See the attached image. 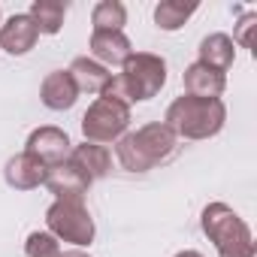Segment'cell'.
<instances>
[{"label":"cell","instance_id":"cell-1","mask_svg":"<svg viewBox=\"0 0 257 257\" xmlns=\"http://www.w3.org/2000/svg\"><path fill=\"white\" fill-rule=\"evenodd\" d=\"M164 85H167V61L161 55H152V52H134L124 61L121 73L109 79V85L103 88L100 97L134 106L140 100L158 97Z\"/></svg>","mask_w":257,"mask_h":257},{"label":"cell","instance_id":"cell-2","mask_svg":"<svg viewBox=\"0 0 257 257\" xmlns=\"http://www.w3.org/2000/svg\"><path fill=\"white\" fill-rule=\"evenodd\" d=\"M176 152H179V137L161 121L146 124L134 134H124L115 149L118 164L127 173H149V170L173 161Z\"/></svg>","mask_w":257,"mask_h":257},{"label":"cell","instance_id":"cell-3","mask_svg":"<svg viewBox=\"0 0 257 257\" xmlns=\"http://www.w3.org/2000/svg\"><path fill=\"white\" fill-rule=\"evenodd\" d=\"M227 121V106L221 100L203 97H176L164 115V124L182 140H209L218 137Z\"/></svg>","mask_w":257,"mask_h":257},{"label":"cell","instance_id":"cell-4","mask_svg":"<svg viewBox=\"0 0 257 257\" xmlns=\"http://www.w3.org/2000/svg\"><path fill=\"white\" fill-rule=\"evenodd\" d=\"M200 224L209 242H215L218 257H254V236L227 203H209L200 215Z\"/></svg>","mask_w":257,"mask_h":257},{"label":"cell","instance_id":"cell-5","mask_svg":"<svg viewBox=\"0 0 257 257\" xmlns=\"http://www.w3.org/2000/svg\"><path fill=\"white\" fill-rule=\"evenodd\" d=\"M127 124H131V106L115 103L109 97H97L82 115V137L85 143H94V146L118 143L127 134Z\"/></svg>","mask_w":257,"mask_h":257},{"label":"cell","instance_id":"cell-6","mask_svg":"<svg viewBox=\"0 0 257 257\" xmlns=\"http://www.w3.org/2000/svg\"><path fill=\"white\" fill-rule=\"evenodd\" d=\"M46 227L58 242H73L79 248L94 242V218L85 200H55L46 212Z\"/></svg>","mask_w":257,"mask_h":257},{"label":"cell","instance_id":"cell-7","mask_svg":"<svg viewBox=\"0 0 257 257\" xmlns=\"http://www.w3.org/2000/svg\"><path fill=\"white\" fill-rule=\"evenodd\" d=\"M25 152L31 158H37L46 170H55V167L70 161L73 143H70V137L61 131V127H37V131L28 137V149Z\"/></svg>","mask_w":257,"mask_h":257},{"label":"cell","instance_id":"cell-8","mask_svg":"<svg viewBox=\"0 0 257 257\" xmlns=\"http://www.w3.org/2000/svg\"><path fill=\"white\" fill-rule=\"evenodd\" d=\"M37 40H40V31L28 13H19L0 25V49L10 55H28L37 46Z\"/></svg>","mask_w":257,"mask_h":257},{"label":"cell","instance_id":"cell-9","mask_svg":"<svg viewBox=\"0 0 257 257\" xmlns=\"http://www.w3.org/2000/svg\"><path fill=\"white\" fill-rule=\"evenodd\" d=\"M91 55L103 67H124V61L134 55V46L124 37V31H94L91 34Z\"/></svg>","mask_w":257,"mask_h":257},{"label":"cell","instance_id":"cell-10","mask_svg":"<svg viewBox=\"0 0 257 257\" xmlns=\"http://www.w3.org/2000/svg\"><path fill=\"white\" fill-rule=\"evenodd\" d=\"M94 182L76 167V164H61V167H55V170H49V176H46V188L58 197V200H85V194H88V188H91Z\"/></svg>","mask_w":257,"mask_h":257},{"label":"cell","instance_id":"cell-11","mask_svg":"<svg viewBox=\"0 0 257 257\" xmlns=\"http://www.w3.org/2000/svg\"><path fill=\"white\" fill-rule=\"evenodd\" d=\"M182 82H185V94L188 97H203V100H221L224 88H227V79L224 73L194 61L185 73H182Z\"/></svg>","mask_w":257,"mask_h":257},{"label":"cell","instance_id":"cell-12","mask_svg":"<svg viewBox=\"0 0 257 257\" xmlns=\"http://www.w3.org/2000/svg\"><path fill=\"white\" fill-rule=\"evenodd\" d=\"M46 176H49V170H46L37 158H31L28 152L10 158V161H7V170H4L7 185L16 188V191H34V188L46 185Z\"/></svg>","mask_w":257,"mask_h":257},{"label":"cell","instance_id":"cell-13","mask_svg":"<svg viewBox=\"0 0 257 257\" xmlns=\"http://www.w3.org/2000/svg\"><path fill=\"white\" fill-rule=\"evenodd\" d=\"M40 97H43V106H49L55 112H64V109H73V103L79 100V88H76V82L67 70H55L43 79Z\"/></svg>","mask_w":257,"mask_h":257},{"label":"cell","instance_id":"cell-14","mask_svg":"<svg viewBox=\"0 0 257 257\" xmlns=\"http://www.w3.org/2000/svg\"><path fill=\"white\" fill-rule=\"evenodd\" d=\"M70 164H76L91 182L109 176V167H112V155L106 146H94V143H85V146H76L70 152Z\"/></svg>","mask_w":257,"mask_h":257},{"label":"cell","instance_id":"cell-15","mask_svg":"<svg viewBox=\"0 0 257 257\" xmlns=\"http://www.w3.org/2000/svg\"><path fill=\"white\" fill-rule=\"evenodd\" d=\"M67 73L73 76L79 94H82V91H88V94H103V88H106L109 79H112V73H109L103 64H97L94 58H76Z\"/></svg>","mask_w":257,"mask_h":257},{"label":"cell","instance_id":"cell-16","mask_svg":"<svg viewBox=\"0 0 257 257\" xmlns=\"http://www.w3.org/2000/svg\"><path fill=\"white\" fill-rule=\"evenodd\" d=\"M233 61H236V49L227 34H209L200 43V64H206L218 73H227L233 67Z\"/></svg>","mask_w":257,"mask_h":257},{"label":"cell","instance_id":"cell-17","mask_svg":"<svg viewBox=\"0 0 257 257\" xmlns=\"http://www.w3.org/2000/svg\"><path fill=\"white\" fill-rule=\"evenodd\" d=\"M31 22L37 25L40 34H58L64 28V19H67V4L61 0H34L31 4Z\"/></svg>","mask_w":257,"mask_h":257},{"label":"cell","instance_id":"cell-18","mask_svg":"<svg viewBox=\"0 0 257 257\" xmlns=\"http://www.w3.org/2000/svg\"><path fill=\"white\" fill-rule=\"evenodd\" d=\"M197 13V4H185V0H161L155 7V22L161 31H179L191 16Z\"/></svg>","mask_w":257,"mask_h":257},{"label":"cell","instance_id":"cell-19","mask_svg":"<svg viewBox=\"0 0 257 257\" xmlns=\"http://www.w3.org/2000/svg\"><path fill=\"white\" fill-rule=\"evenodd\" d=\"M91 25L94 31H124L127 25V10L118 0H100L91 13Z\"/></svg>","mask_w":257,"mask_h":257},{"label":"cell","instance_id":"cell-20","mask_svg":"<svg viewBox=\"0 0 257 257\" xmlns=\"http://www.w3.org/2000/svg\"><path fill=\"white\" fill-rule=\"evenodd\" d=\"M25 254L28 257H61V242L49 230H34L25 242Z\"/></svg>","mask_w":257,"mask_h":257},{"label":"cell","instance_id":"cell-21","mask_svg":"<svg viewBox=\"0 0 257 257\" xmlns=\"http://www.w3.org/2000/svg\"><path fill=\"white\" fill-rule=\"evenodd\" d=\"M257 28V16L254 13H248V16H242V22H239V28H236V40H233V46L239 43L242 49H251L254 43H251V31Z\"/></svg>","mask_w":257,"mask_h":257},{"label":"cell","instance_id":"cell-22","mask_svg":"<svg viewBox=\"0 0 257 257\" xmlns=\"http://www.w3.org/2000/svg\"><path fill=\"white\" fill-rule=\"evenodd\" d=\"M61 257H91V254H85V251L76 248V251H61Z\"/></svg>","mask_w":257,"mask_h":257},{"label":"cell","instance_id":"cell-23","mask_svg":"<svg viewBox=\"0 0 257 257\" xmlns=\"http://www.w3.org/2000/svg\"><path fill=\"white\" fill-rule=\"evenodd\" d=\"M176 257H203V254H200V251H179Z\"/></svg>","mask_w":257,"mask_h":257}]
</instances>
